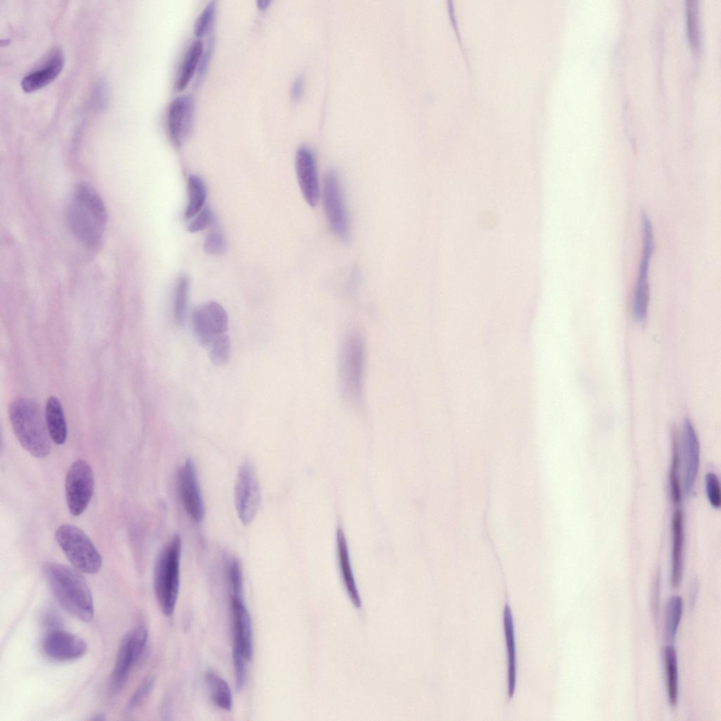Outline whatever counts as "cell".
Listing matches in <instances>:
<instances>
[{"label":"cell","instance_id":"obj_1","mask_svg":"<svg viewBox=\"0 0 721 721\" xmlns=\"http://www.w3.org/2000/svg\"><path fill=\"white\" fill-rule=\"evenodd\" d=\"M68 227L75 238L87 247L101 241L106 225V210L97 192L87 184L73 190L65 210Z\"/></svg>","mask_w":721,"mask_h":721},{"label":"cell","instance_id":"obj_2","mask_svg":"<svg viewBox=\"0 0 721 721\" xmlns=\"http://www.w3.org/2000/svg\"><path fill=\"white\" fill-rule=\"evenodd\" d=\"M44 572L58 604L83 622L94 617V602L89 586L77 569L58 563H47Z\"/></svg>","mask_w":721,"mask_h":721},{"label":"cell","instance_id":"obj_3","mask_svg":"<svg viewBox=\"0 0 721 721\" xmlns=\"http://www.w3.org/2000/svg\"><path fill=\"white\" fill-rule=\"evenodd\" d=\"M13 432L21 446L39 458L46 457L51 451L50 436L45 415L37 401L27 397L13 400L8 409Z\"/></svg>","mask_w":721,"mask_h":721},{"label":"cell","instance_id":"obj_4","mask_svg":"<svg viewBox=\"0 0 721 721\" xmlns=\"http://www.w3.org/2000/svg\"><path fill=\"white\" fill-rule=\"evenodd\" d=\"M182 540L175 534L160 551L153 573V587L158 604L166 616L175 608L180 588Z\"/></svg>","mask_w":721,"mask_h":721},{"label":"cell","instance_id":"obj_5","mask_svg":"<svg viewBox=\"0 0 721 721\" xmlns=\"http://www.w3.org/2000/svg\"><path fill=\"white\" fill-rule=\"evenodd\" d=\"M365 353L361 334L356 330L350 331L341 344L339 366L344 394L354 401L359 400L362 394Z\"/></svg>","mask_w":721,"mask_h":721},{"label":"cell","instance_id":"obj_6","mask_svg":"<svg viewBox=\"0 0 721 721\" xmlns=\"http://www.w3.org/2000/svg\"><path fill=\"white\" fill-rule=\"evenodd\" d=\"M55 538L71 564L86 574H95L100 570L102 558L96 548L77 527L65 524L56 531Z\"/></svg>","mask_w":721,"mask_h":721},{"label":"cell","instance_id":"obj_7","mask_svg":"<svg viewBox=\"0 0 721 721\" xmlns=\"http://www.w3.org/2000/svg\"><path fill=\"white\" fill-rule=\"evenodd\" d=\"M147 641L148 630L142 625L123 637L110 677L109 688L112 694H118L126 685L134 665L144 653Z\"/></svg>","mask_w":721,"mask_h":721},{"label":"cell","instance_id":"obj_8","mask_svg":"<svg viewBox=\"0 0 721 721\" xmlns=\"http://www.w3.org/2000/svg\"><path fill=\"white\" fill-rule=\"evenodd\" d=\"M641 223L642 247L632 299L633 316L638 322L644 320L646 317L649 300V265L656 248L652 222L645 211L641 213Z\"/></svg>","mask_w":721,"mask_h":721},{"label":"cell","instance_id":"obj_9","mask_svg":"<svg viewBox=\"0 0 721 721\" xmlns=\"http://www.w3.org/2000/svg\"><path fill=\"white\" fill-rule=\"evenodd\" d=\"M261 501V488L255 466L251 460H244L239 468L234 487L235 508L244 525L253 521Z\"/></svg>","mask_w":721,"mask_h":721},{"label":"cell","instance_id":"obj_10","mask_svg":"<svg viewBox=\"0 0 721 721\" xmlns=\"http://www.w3.org/2000/svg\"><path fill=\"white\" fill-rule=\"evenodd\" d=\"M94 473L84 460H77L69 468L65 481V498L68 509L74 516L81 515L87 508L94 491Z\"/></svg>","mask_w":721,"mask_h":721},{"label":"cell","instance_id":"obj_11","mask_svg":"<svg viewBox=\"0 0 721 721\" xmlns=\"http://www.w3.org/2000/svg\"><path fill=\"white\" fill-rule=\"evenodd\" d=\"M323 201L326 216L332 232L341 241L349 242L350 230L348 217L339 177L334 170H329L325 175Z\"/></svg>","mask_w":721,"mask_h":721},{"label":"cell","instance_id":"obj_12","mask_svg":"<svg viewBox=\"0 0 721 721\" xmlns=\"http://www.w3.org/2000/svg\"><path fill=\"white\" fill-rule=\"evenodd\" d=\"M192 322L199 342L207 347L214 338L226 333L228 318L225 310L220 303L210 301L194 310Z\"/></svg>","mask_w":721,"mask_h":721},{"label":"cell","instance_id":"obj_13","mask_svg":"<svg viewBox=\"0 0 721 721\" xmlns=\"http://www.w3.org/2000/svg\"><path fill=\"white\" fill-rule=\"evenodd\" d=\"M42 650L51 660L72 661L85 655L87 644L81 637L58 627L48 629L42 641Z\"/></svg>","mask_w":721,"mask_h":721},{"label":"cell","instance_id":"obj_14","mask_svg":"<svg viewBox=\"0 0 721 721\" xmlns=\"http://www.w3.org/2000/svg\"><path fill=\"white\" fill-rule=\"evenodd\" d=\"M194 101L191 95H181L170 104L167 124L169 136L176 146L184 144L193 129Z\"/></svg>","mask_w":721,"mask_h":721},{"label":"cell","instance_id":"obj_15","mask_svg":"<svg viewBox=\"0 0 721 721\" xmlns=\"http://www.w3.org/2000/svg\"><path fill=\"white\" fill-rule=\"evenodd\" d=\"M178 488L186 512L194 520L201 522L205 515V507L195 465L191 458L187 459L179 470Z\"/></svg>","mask_w":721,"mask_h":721},{"label":"cell","instance_id":"obj_16","mask_svg":"<svg viewBox=\"0 0 721 721\" xmlns=\"http://www.w3.org/2000/svg\"><path fill=\"white\" fill-rule=\"evenodd\" d=\"M295 168L302 195L312 207L318 204L320 187L316 163L312 151L306 145L300 146L296 152Z\"/></svg>","mask_w":721,"mask_h":721},{"label":"cell","instance_id":"obj_17","mask_svg":"<svg viewBox=\"0 0 721 721\" xmlns=\"http://www.w3.org/2000/svg\"><path fill=\"white\" fill-rule=\"evenodd\" d=\"M233 616L234 640L232 651L240 653L246 660L253 654V630L250 614L243 596L231 595Z\"/></svg>","mask_w":721,"mask_h":721},{"label":"cell","instance_id":"obj_18","mask_svg":"<svg viewBox=\"0 0 721 721\" xmlns=\"http://www.w3.org/2000/svg\"><path fill=\"white\" fill-rule=\"evenodd\" d=\"M684 485L686 494L694 489L699 467V443L696 433L689 419L683 428Z\"/></svg>","mask_w":721,"mask_h":721},{"label":"cell","instance_id":"obj_19","mask_svg":"<svg viewBox=\"0 0 721 721\" xmlns=\"http://www.w3.org/2000/svg\"><path fill=\"white\" fill-rule=\"evenodd\" d=\"M63 63V54L59 50L55 51L40 69L24 77L22 89L25 92H32L48 85L59 75Z\"/></svg>","mask_w":721,"mask_h":721},{"label":"cell","instance_id":"obj_20","mask_svg":"<svg viewBox=\"0 0 721 721\" xmlns=\"http://www.w3.org/2000/svg\"><path fill=\"white\" fill-rule=\"evenodd\" d=\"M672 548L671 584L678 587L682 582L684 568V517L682 511L676 508L672 518Z\"/></svg>","mask_w":721,"mask_h":721},{"label":"cell","instance_id":"obj_21","mask_svg":"<svg viewBox=\"0 0 721 721\" xmlns=\"http://www.w3.org/2000/svg\"><path fill=\"white\" fill-rule=\"evenodd\" d=\"M45 420L49 434L56 444H63L67 437V425L63 407L55 396L49 397L46 403Z\"/></svg>","mask_w":721,"mask_h":721},{"label":"cell","instance_id":"obj_22","mask_svg":"<svg viewBox=\"0 0 721 721\" xmlns=\"http://www.w3.org/2000/svg\"><path fill=\"white\" fill-rule=\"evenodd\" d=\"M203 49L204 45L201 39L194 41L187 49L175 79V87L177 91L182 92L187 88L199 68Z\"/></svg>","mask_w":721,"mask_h":721},{"label":"cell","instance_id":"obj_23","mask_svg":"<svg viewBox=\"0 0 721 721\" xmlns=\"http://www.w3.org/2000/svg\"><path fill=\"white\" fill-rule=\"evenodd\" d=\"M503 626L507 646L508 696L511 698L516 684V654L512 612L508 604L503 610Z\"/></svg>","mask_w":721,"mask_h":721},{"label":"cell","instance_id":"obj_24","mask_svg":"<svg viewBox=\"0 0 721 721\" xmlns=\"http://www.w3.org/2000/svg\"><path fill=\"white\" fill-rule=\"evenodd\" d=\"M187 190L188 203L184 211V218L186 220H191L205 206L207 188L205 182L200 176L190 175L187 178Z\"/></svg>","mask_w":721,"mask_h":721},{"label":"cell","instance_id":"obj_25","mask_svg":"<svg viewBox=\"0 0 721 721\" xmlns=\"http://www.w3.org/2000/svg\"><path fill=\"white\" fill-rule=\"evenodd\" d=\"M666 674L667 694L669 704L675 707L678 702L679 679L676 651L672 645H666L663 652Z\"/></svg>","mask_w":721,"mask_h":721},{"label":"cell","instance_id":"obj_26","mask_svg":"<svg viewBox=\"0 0 721 721\" xmlns=\"http://www.w3.org/2000/svg\"><path fill=\"white\" fill-rule=\"evenodd\" d=\"M205 678L213 703L221 709L231 710L232 697L228 684L220 676L213 672H207Z\"/></svg>","mask_w":721,"mask_h":721},{"label":"cell","instance_id":"obj_27","mask_svg":"<svg viewBox=\"0 0 721 721\" xmlns=\"http://www.w3.org/2000/svg\"><path fill=\"white\" fill-rule=\"evenodd\" d=\"M337 544L340 568L343 579L344 580L347 591L353 603L358 607L360 606V600L350 567L346 540L341 529H339L337 531Z\"/></svg>","mask_w":721,"mask_h":721},{"label":"cell","instance_id":"obj_28","mask_svg":"<svg viewBox=\"0 0 721 721\" xmlns=\"http://www.w3.org/2000/svg\"><path fill=\"white\" fill-rule=\"evenodd\" d=\"M683 612V601L679 596H672L667 603L664 621V637L667 642L674 641Z\"/></svg>","mask_w":721,"mask_h":721},{"label":"cell","instance_id":"obj_29","mask_svg":"<svg viewBox=\"0 0 721 721\" xmlns=\"http://www.w3.org/2000/svg\"><path fill=\"white\" fill-rule=\"evenodd\" d=\"M672 456L669 482L672 502L675 506H677L682 500V489L679 478V446L677 434L675 431L672 432Z\"/></svg>","mask_w":721,"mask_h":721},{"label":"cell","instance_id":"obj_30","mask_svg":"<svg viewBox=\"0 0 721 721\" xmlns=\"http://www.w3.org/2000/svg\"><path fill=\"white\" fill-rule=\"evenodd\" d=\"M189 287L188 277L184 275H181L175 285L173 306L174 320L179 325L184 322L186 318Z\"/></svg>","mask_w":721,"mask_h":721},{"label":"cell","instance_id":"obj_31","mask_svg":"<svg viewBox=\"0 0 721 721\" xmlns=\"http://www.w3.org/2000/svg\"><path fill=\"white\" fill-rule=\"evenodd\" d=\"M207 348L210 359L215 365H222L228 361L230 341L226 333L214 338Z\"/></svg>","mask_w":721,"mask_h":721},{"label":"cell","instance_id":"obj_32","mask_svg":"<svg viewBox=\"0 0 721 721\" xmlns=\"http://www.w3.org/2000/svg\"><path fill=\"white\" fill-rule=\"evenodd\" d=\"M203 250L208 254L219 256L226 249V241L222 231L215 225L206 234L203 240Z\"/></svg>","mask_w":721,"mask_h":721},{"label":"cell","instance_id":"obj_33","mask_svg":"<svg viewBox=\"0 0 721 721\" xmlns=\"http://www.w3.org/2000/svg\"><path fill=\"white\" fill-rule=\"evenodd\" d=\"M227 574L231 588V595L243 596V575L239 560L234 557L229 559L227 564Z\"/></svg>","mask_w":721,"mask_h":721},{"label":"cell","instance_id":"obj_34","mask_svg":"<svg viewBox=\"0 0 721 721\" xmlns=\"http://www.w3.org/2000/svg\"><path fill=\"white\" fill-rule=\"evenodd\" d=\"M215 1H210L203 9L194 26V34L196 37L201 38L208 32L215 16Z\"/></svg>","mask_w":721,"mask_h":721},{"label":"cell","instance_id":"obj_35","mask_svg":"<svg viewBox=\"0 0 721 721\" xmlns=\"http://www.w3.org/2000/svg\"><path fill=\"white\" fill-rule=\"evenodd\" d=\"M686 13L688 18L689 36L691 44L694 48L699 44V31L697 19V6L696 0L686 1Z\"/></svg>","mask_w":721,"mask_h":721},{"label":"cell","instance_id":"obj_36","mask_svg":"<svg viewBox=\"0 0 721 721\" xmlns=\"http://www.w3.org/2000/svg\"><path fill=\"white\" fill-rule=\"evenodd\" d=\"M215 223L214 215L208 206H205L203 209L194 216L187 227L191 233L198 232Z\"/></svg>","mask_w":721,"mask_h":721},{"label":"cell","instance_id":"obj_37","mask_svg":"<svg viewBox=\"0 0 721 721\" xmlns=\"http://www.w3.org/2000/svg\"><path fill=\"white\" fill-rule=\"evenodd\" d=\"M705 480L708 501L713 508H719L721 505V491L719 479L715 473L708 472L706 475Z\"/></svg>","mask_w":721,"mask_h":721},{"label":"cell","instance_id":"obj_38","mask_svg":"<svg viewBox=\"0 0 721 721\" xmlns=\"http://www.w3.org/2000/svg\"><path fill=\"white\" fill-rule=\"evenodd\" d=\"M153 685L154 679L153 677L146 679L130 698L127 706V710L132 711L138 708L150 694Z\"/></svg>","mask_w":721,"mask_h":721},{"label":"cell","instance_id":"obj_39","mask_svg":"<svg viewBox=\"0 0 721 721\" xmlns=\"http://www.w3.org/2000/svg\"><path fill=\"white\" fill-rule=\"evenodd\" d=\"M233 663L235 672V685L237 691H240L244 685L246 679V659L239 653L232 651Z\"/></svg>","mask_w":721,"mask_h":721},{"label":"cell","instance_id":"obj_40","mask_svg":"<svg viewBox=\"0 0 721 721\" xmlns=\"http://www.w3.org/2000/svg\"><path fill=\"white\" fill-rule=\"evenodd\" d=\"M212 50H213V42L211 41L210 44H208V46L207 47L206 51H203V53L202 54V56H201V58L200 60L199 65V68H198V75L200 77L203 76V75L204 74V73H205V71H206V68H207V67H208V65L209 64V62H210V60H211V54H212Z\"/></svg>","mask_w":721,"mask_h":721},{"label":"cell","instance_id":"obj_41","mask_svg":"<svg viewBox=\"0 0 721 721\" xmlns=\"http://www.w3.org/2000/svg\"><path fill=\"white\" fill-rule=\"evenodd\" d=\"M660 574L658 572L653 582V591H652V608L654 615H658V603H659V594H660Z\"/></svg>","mask_w":721,"mask_h":721},{"label":"cell","instance_id":"obj_42","mask_svg":"<svg viewBox=\"0 0 721 721\" xmlns=\"http://www.w3.org/2000/svg\"><path fill=\"white\" fill-rule=\"evenodd\" d=\"M303 77L302 75H298L295 78V80H294V82L292 83L291 88V97L294 99H295V100H297V99H300L301 97L302 94H303Z\"/></svg>","mask_w":721,"mask_h":721},{"label":"cell","instance_id":"obj_43","mask_svg":"<svg viewBox=\"0 0 721 721\" xmlns=\"http://www.w3.org/2000/svg\"><path fill=\"white\" fill-rule=\"evenodd\" d=\"M256 4H257V7L258 8L259 10L264 11V10H265L269 6V5L270 4V0H259V1H257Z\"/></svg>","mask_w":721,"mask_h":721},{"label":"cell","instance_id":"obj_44","mask_svg":"<svg viewBox=\"0 0 721 721\" xmlns=\"http://www.w3.org/2000/svg\"><path fill=\"white\" fill-rule=\"evenodd\" d=\"M93 720H99V721L104 720H105V717H104V715L99 714V715H95V717L93 718Z\"/></svg>","mask_w":721,"mask_h":721}]
</instances>
